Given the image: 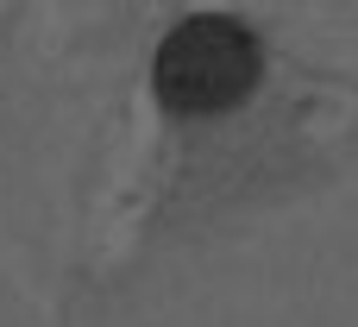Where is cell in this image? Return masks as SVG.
Segmentation results:
<instances>
[{
	"mask_svg": "<svg viewBox=\"0 0 358 327\" xmlns=\"http://www.w3.org/2000/svg\"><path fill=\"white\" fill-rule=\"evenodd\" d=\"M258 82V44L233 19H189L157 50V95L170 113H220Z\"/></svg>",
	"mask_w": 358,
	"mask_h": 327,
	"instance_id": "1",
	"label": "cell"
}]
</instances>
